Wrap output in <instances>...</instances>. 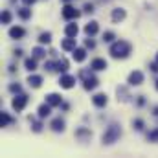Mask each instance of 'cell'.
Listing matches in <instances>:
<instances>
[{"label": "cell", "instance_id": "obj_36", "mask_svg": "<svg viewBox=\"0 0 158 158\" xmlns=\"http://www.w3.org/2000/svg\"><path fill=\"white\" fill-rule=\"evenodd\" d=\"M145 105H147L145 96H136V107H145Z\"/></svg>", "mask_w": 158, "mask_h": 158}, {"label": "cell", "instance_id": "obj_15", "mask_svg": "<svg viewBox=\"0 0 158 158\" xmlns=\"http://www.w3.org/2000/svg\"><path fill=\"white\" fill-rule=\"evenodd\" d=\"M76 138L81 142H88L92 138V131L88 127H79V129H76Z\"/></svg>", "mask_w": 158, "mask_h": 158}, {"label": "cell", "instance_id": "obj_28", "mask_svg": "<svg viewBox=\"0 0 158 158\" xmlns=\"http://www.w3.org/2000/svg\"><path fill=\"white\" fill-rule=\"evenodd\" d=\"M37 40H39V44H42V46H48L52 42V31H42Z\"/></svg>", "mask_w": 158, "mask_h": 158}, {"label": "cell", "instance_id": "obj_13", "mask_svg": "<svg viewBox=\"0 0 158 158\" xmlns=\"http://www.w3.org/2000/svg\"><path fill=\"white\" fill-rule=\"evenodd\" d=\"M46 103L52 105V107H61V105H63V96L57 94V92H50V94L46 96Z\"/></svg>", "mask_w": 158, "mask_h": 158}, {"label": "cell", "instance_id": "obj_45", "mask_svg": "<svg viewBox=\"0 0 158 158\" xmlns=\"http://www.w3.org/2000/svg\"><path fill=\"white\" fill-rule=\"evenodd\" d=\"M156 61H158V52H156Z\"/></svg>", "mask_w": 158, "mask_h": 158}, {"label": "cell", "instance_id": "obj_27", "mask_svg": "<svg viewBox=\"0 0 158 158\" xmlns=\"http://www.w3.org/2000/svg\"><path fill=\"white\" fill-rule=\"evenodd\" d=\"M68 68H70V64H68V61H66L64 57L57 59V72H61V74H66V72H68Z\"/></svg>", "mask_w": 158, "mask_h": 158}, {"label": "cell", "instance_id": "obj_10", "mask_svg": "<svg viewBox=\"0 0 158 158\" xmlns=\"http://www.w3.org/2000/svg\"><path fill=\"white\" fill-rule=\"evenodd\" d=\"M7 33H9V37H11V39L20 40V39H24V37H26V28H22V26H11Z\"/></svg>", "mask_w": 158, "mask_h": 158}, {"label": "cell", "instance_id": "obj_39", "mask_svg": "<svg viewBox=\"0 0 158 158\" xmlns=\"http://www.w3.org/2000/svg\"><path fill=\"white\" fill-rule=\"evenodd\" d=\"M149 68H151V72H153V74H158V61L151 63V64H149Z\"/></svg>", "mask_w": 158, "mask_h": 158}, {"label": "cell", "instance_id": "obj_12", "mask_svg": "<svg viewBox=\"0 0 158 158\" xmlns=\"http://www.w3.org/2000/svg\"><path fill=\"white\" fill-rule=\"evenodd\" d=\"M50 129H52L53 132H64V129H66V121L61 118V116H57V118L52 119V123H50Z\"/></svg>", "mask_w": 158, "mask_h": 158}, {"label": "cell", "instance_id": "obj_41", "mask_svg": "<svg viewBox=\"0 0 158 158\" xmlns=\"http://www.w3.org/2000/svg\"><path fill=\"white\" fill-rule=\"evenodd\" d=\"M7 72H9V74H15V72H17V66H15V64H9V66H7Z\"/></svg>", "mask_w": 158, "mask_h": 158}, {"label": "cell", "instance_id": "obj_40", "mask_svg": "<svg viewBox=\"0 0 158 158\" xmlns=\"http://www.w3.org/2000/svg\"><path fill=\"white\" fill-rule=\"evenodd\" d=\"M20 2H22L24 6H30V7H31V6H33V4H35L37 0H20Z\"/></svg>", "mask_w": 158, "mask_h": 158}, {"label": "cell", "instance_id": "obj_47", "mask_svg": "<svg viewBox=\"0 0 158 158\" xmlns=\"http://www.w3.org/2000/svg\"><path fill=\"white\" fill-rule=\"evenodd\" d=\"M101 2H109V0H101Z\"/></svg>", "mask_w": 158, "mask_h": 158}, {"label": "cell", "instance_id": "obj_46", "mask_svg": "<svg viewBox=\"0 0 158 158\" xmlns=\"http://www.w3.org/2000/svg\"><path fill=\"white\" fill-rule=\"evenodd\" d=\"M63 2H70V0H63Z\"/></svg>", "mask_w": 158, "mask_h": 158}, {"label": "cell", "instance_id": "obj_38", "mask_svg": "<svg viewBox=\"0 0 158 158\" xmlns=\"http://www.w3.org/2000/svg\"><path fill=\"white\" fill-rule=\"evenodd\" d=\"M13 55H15V57H22V55H24V50H22V48H15V50H13Z\"/></svg>", "mask_w": 158, "mask_h": 158}, {"label": "cell", "instance_id": "obj_17", "mask_svg": "<svg viewBox=\"0 0 158 158\" xmlns=\"http://www.w3.org/2000/svg\"><path fill=\"white\" fill-rule=\"evenodd\" d=\"M77 33H79V26L76 24V20H70L64 26V35L66 37H77Z\"/></svg>", "mask_w": 158, "mask_h": 158}, {"label": "cell", "instance_id": "obj_30", "mask_svg": "<svg viewBox=\"0 0 158 158\" xmlns=\"http://www.w3.org/2000/svg\"><path fill=\"white\" fill-rule=\"evenodd\" d=\"M11 20H13V13L9 9H4L2 11V24H11Z\"/></svg>", "mask_w": 158, "mask_h": 158}, {"label": "cell", "instance_id": "obj_22", "mask_svg": "<svg viewBox=\"0 0 158 158\" xmlns=\"http://www.w3.org/2000/svg\"><path fill=\"white\" fill-rule=\"evenodd\" d=\"M17 15H19V19H22V20H30V19H31V9H30V6L17 7Z\"/></svg>", "mask_w": 158, "mask_h": 158}, {"label": "cell", "instance_id": "obj_14", "mask_svg": "<svg viewBox=\"0 0 158 158\" xmlns=\"http://www.w3.org/2000/svg\"><path fill=\"white\" fill-rule=\"evenodd\" d=\"M26 83H28L31 88H40L42 83H44V79H42V76H37V74L30 72V76H28V79H26Z\"/></svg>", "mask_w": 158, "mask_h": 158}, {"label": "cell", "instance_id": "obj_21", "mask_svg": "<svg viewBox=\"0 0 158 158\" xmlns=\"http://www.w3.org/2000/svg\"><path fill=\"white\" fill-rule=\"evenodd\" d=\"M116 94H118V101H121V103H125V101H129L132 96L129 94V90H127V86H118L116 88Z\"/></svg>", "mask_w": 158, "mask_h": 158}, {"label": "cell", "instance_id": "obj_24", "mask_svg": "<svg viewBox=\"0 0 158 158\" xmlns=\"http://www.w3.org/2000/svg\"><path fill=\"white\" fill-rule=\"evenodd\" d=\"M31 55L39 61V59H46V48H42V44H39V46H35L33 50H31Z\"/></svg>", "mask_w": 158, "mask_h": 158}, {"label": "cell", "instance_id": "obj_3", "mask_svg": "<svg viewBox=\"0 0 158 158\" xmlns=\"http://www.w3.org/2000/svg\"><path fill=\"white\" fill-rule=\"evenodd\" d=\"M119 136H121V125L119 123H110L105 129V132L101 136V142H103V145H112L114 142L119 140Z\"/></svg>", "mask_w": 158, "mask_h": 158}, {"label": "cell", "instance_id": "obj_18", "mask_svg": "<svg viewBox=\"0 0 158 158\" xmlns=\"http://www.w3.org/2000/svg\"><path fill=\"white\" fill-rule=\"evenodd\" d=\"M52 109H53V107H52V105H48V103L44 101V103L40 105L39 109H37V118H40V119L48 118V116L52 114Z\"/></svg>", "mask_w": 158, "mask_h": 158}, {"label": "cell", "instance_id": "obj_7", "mask_svg": "<svg viewBox=\"0 0 158 158\" xmlns=\"http://www.w3.org/2000/svg\"><path fill=\"white\" fill-rule=\"evenodd\" d=\"M143 81H145V76H143L142 70H132V72L129 74V77H127L129 86H140Z\"/></svg>", "mask_w": 158, "mask_h": 158}, {"label": "cell", "instance_id": "obj_8", "mask_svg": "<svg viewBox=\"0 0 158 158\" xmlns=\"http://www.w3.org/2000/svg\"><path fill=\"white\" fill-rule=\"evenodd\" d=\"M107 103H109V96H107L105 92H98V94L92 96V105H94L96 109H105Z\"/></svg>", "mask_w": 158, "mask_h": 158}, {"label": "cell", "instance_id": "obj_4", "mask_svg": "<svg viewBox=\"0 0 158 158\" xmlns=\"http://www.w3.org/2000/svg\"><path fill=\"white\" fill-rule=\"evenodd\" d=\"M28 103H30V96L20 92V94H15V98L11 99V109H13L15 112H22Z\"/></svg>", "mask_w": 158, "mask_h": 158}, {"label": "cell", "instance_id": "obj_32", "mask_svg": "<svg viewBox=\"0 0 158 158\" xmlns=\"http://www.w3.org/2000/svg\"><path fill=\"white\" fill-rule=\"evenodd\" d=\"M96 11V6H94V2H85V6H83V13H86V15H92Z\"/></svg>", "mask_w": 158, "mask_h": 158}, {"label": "cell", "instance_id": "obj_5", "mask_svg": "<svg viewBox=\"0 0 158 158\" xmlns=\"http://www.w3.org/2000/svg\"><path fill=\"white\" fill-rule=\"evenodd\" d=\"M81 13H83V11H79L77 7H74L72 4H68V2H66V6H64V7H63V11H61V17H63L64 20H68V22H70V20H77L79 17H81Z\"/></svg>", "mask_w": 158, "mask_h": 158}, {"label": "cell", "instance_id": "obj_42", "mask_svg": "<svg viewBox=\"0 0 158 158\" xmlns=\"http://www.w3.org/2000/svg\"><path fill=\"white\" fill-rule=\"evenodd\" d=\"M61 109L66 112V110H70V103H66V101H63V105H61Z\"/></svg>", "mask_w": 158, "mask_h": 158}, {"label": "cell", "instance_id": "obj_9", "mask_svg": "<svg viewBox=\"0 0 158 158\" xmlns=\"http://www.w3.org/2000/svg\"><path fill=\"white\" fill-rule=\"evenodd\" d=\"M90 68H92L94 72H103V70L109 68V63H107V59H103V57H96V59L90 61Z\"/></svg>", "mask_w": 158, "mask_h": 158}, {"label": "cell", "instance_id": "obj_23", "mask_svg": "<svg viewBox=\"0 0 158 158\" xmlns=\"http://www.w3.org/2000/svg\"><path fill=\"white\" fill-rule=\"evenodd\" d=\"M24 68L28 70V72H35L37 70V59L31 55V57H26L24 59Z\"/></svg>", "mask_w": 158, "mask_h": 158}, {"label": "cell", "instance_id": "obj_11", "mask_svg": "<svg viewBox=\"0 0 158 158\" xmlns=\"http://www.w3.org/2000/svg\"><path fill=\"white\" fill-rule=\"evenodd\" d=\"M125 17H127V11H125L123 7H114V9H112V13H110V20H112L114 24L123 22V20H125Z\"/></svg>", "mask_w": 158, "mask_h": 158}, {"label": "cell", "instance_id": "obj_19", "mask_svg": "<svg viewBox=\"0 0 158 158\" xmlns=\"http://www.w3.org/2000/svg\"><path fill=\"white\" fill-rule=\"evenodd\" d=\"M98 31H99V24H98L96 20H90V22L85 26V33H86L88 37H94Z\"/></svg>", "mask_w": 158, "mask_h": 158}, {"label": "cell", "instance_id": "obj_31", "mask_svg": "<svg viewBox=\"0 0 158 158\" xmlns=\"http://www.w3.org/2000/svg\"><path fill=\"white\" fill-rule=\"evenodd\" d=\"M114 40H116V33H114V31H105V33H103V42L112 44Z\"/></svg>", "mask_w": 158, "mask_h": 158}, {"label": "cell", "instance_id": "obj_29", "mask_svg": "<svg viewBox=\"0 0 158 158\" xmlns=\"http://www.w3.org/2000/svg\"><path fill=\"white\" fill-rule=\"evenodd\" d=\"M132 129H136L138 132H142V131L145 129V121L142 118H134L132 119Z\"/></svg>", "mask_w": 158, "mask_h": 158}, {"label": "cell", "instance_id": "obj_20", "mask_svg": "<svg viewBox=\"0 0 158 158\" xmlns=\"http://www.w3.org/2000/svg\"><path fill=\"white\" fill-rule=\"evenodd\" d=\"M72 59H74L76 63H83V61L86 59V48H76V50L72 52Z\"/></svg>", "mask_w": 158, "mask_h": 158}, {"label": "cell", "instance_id": "obj_1", "mask_svg": "<svg viewBox=\"0 0 158 158\" xmlns=\"http://www.w3.org/2000/svg\"><path fill=\"white\" fill-rule=\"evenodd\" d=\"M109 53H110L112 59H127L132 53V44L129 40H123V39L114 40L110 44V48H109Z\"/></svg>", "mask_w": 158, "mask_h": 158}, {"label": "cell", "instance_id": "obj_35", "mask_svg": "<svg viewBox=\"0 0 158 158\" xmlns=\"http://www.w3.org/2000/svg\"><path fill=\"white\" fill-rule=\"evenodd\" d=\"M147 140H149V142H155V143H158V127L155 129V131L147 132Z\"/></svg>", "mask_w": 158, "mask_h": 158}, {"label": "cell", "instance_id": "obj_44", "mask_svg": "<svg viewBox=\"0 0 158 158\" xmlns=\"http://www.w3.org/2000/svg\"><path fill=\"white\" fill-rule=\"evenodd\" d=\"M155 88H156V90H158V79H156V83H155Z\"/></svg>", "mask_w": 158, "mask_h": 158}, {"label": "cell", "instance_id": "obj_43", "mask_svg": "<svg viewBox=\"0 0 158 158\" xmlns=\"http://www.w3.org/2000/svg\"><path fill=\"white\" fill-rule=\"evenodd\" d=\"M153 116L158 118V105H156V107H153Z\"/></svg>", "mask_w": 158, "mask_h": 158}, {"label": "cell", "instance_id": "obj_6", "mask_svg": "<svg viewBox=\"0 0 158 158\" xmlns=\"http://www.w3.org/2000/svg\"><path fill=\"white\" fill-rule=\"evenodd\" d=\"M76 83H77V77L76 76H72V74H61V77H59V86L61 88H64V90H70V88H74L76 86Z\"/></svg>", "mask_w": 158, "mask_h": 158}, {"label": "cell", "instance_id": "obj_37", "mask_svg": "<svg viewBox=\"0 0 158 158\" xmlns=\"http://www.w3.org/2000/svg\"><path fill=\"white\" fill-rule=\"evenodd\" d=\"M85 48H86V50H94V48H96V42L92 40V37H88V39L85 40Z\"/></svg>", "mask_w": 158, "mask_h": 158}, {"label": "cell", "instance_id": "obj_33", "mask_svg": "<svg viewBox=\"0 0 158 158\" xmlns=\"http://www.w3.org/2000/svg\"><path fill=\"white\" fill-rule=\"evenodd\" d=\"M44 70L46 72H55L57 70V61H46L44 63Z\"/></svg>", "mask_w": 158, "mask_h": 158}, {"label": "cell", "instance_id": "obj_25", "mask_svg": "<svg viewBox=\"0 0 158 158\" xmlns=\"http://www.w3.org/2000/svg\"><path fill=\"white\" fill-rule=\"evenodd\" d=\"M28 119H30V123H31V131H33V132H37V134H39V132H42V127H44V125H42L40 118L35 119L33 116H30Z\"/></svg>", "mask_w": 158, "mask_h": 158}, {"label": "cell", "instance_id": "obj_34", "mask_svg": "<svg viewBox=\"0 0 158 158\" xmlns=\"http://www.w3.org/2000/svg\"><path fill=\"white\" fill-rule=\"evenodd\" d=\"M7 90H9L11 94H20V92H22V85H19V83H11V85L7 86Z\"/></svg>", "mask_w": 158, "mask_h": 158}, {"label": "cell", "instance_id": "obj_2", "mask_svg": "<svg viewBox=\"0 0 158 158\" xmlns=\"http://www.w3.org/2000/svg\"><path fill=\"white\" fill-rule=\"evenodd\" d=\"M77 77L81 79L83 88H85L86 92H92V90H96V88L99 86V79L94 76V70H92V68H81L77 72Z\"/></svg>", "mask_w": 158, "mask_h": 158}, {"label": "cell", "instance_id": "obj_26", "mask_svg": "<svg viewBox=\"0 0 158 158\" xmlns=\"http://www.w3.org/2000/svg\"><path fill=\"white\" fill-rule=\"evenodd\" d=\"M0 123H2V127H9V125H13V123H15V118H11V116H9V112L2 110V116H0Z\"/></svg>", "mask_w": 158, "mask_h": 158}, {"label": "cell", "instance_id": "obj_16", "mask_svg": "<svg viewBox=\"0 0 158 158\" xmlns=\"http://www.w3.org/2000/svg\"><path fill=\"white\" fill-rule=\"evenodd\" d=\"M61 48L64 52H74L77 48V42H76V37H66V39L61 40Z\"/></svg>", "mask_w": 158, "mask_h": 158}]
</instances>
